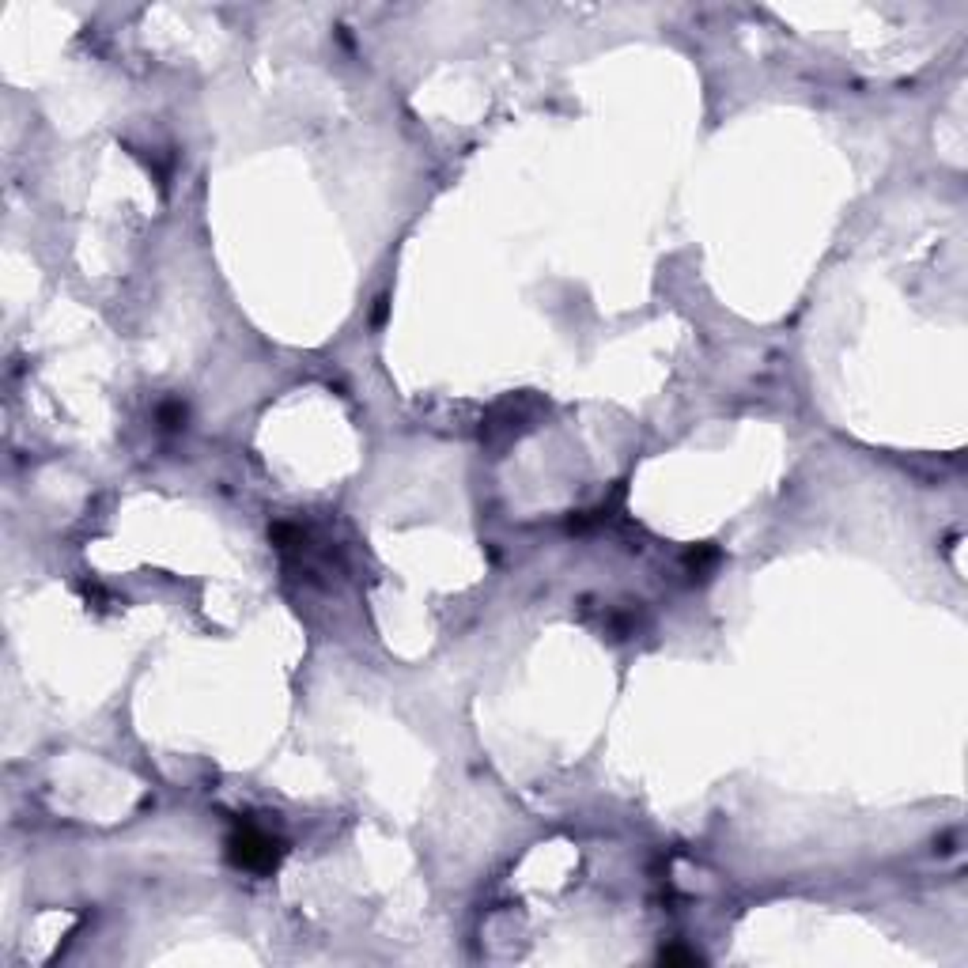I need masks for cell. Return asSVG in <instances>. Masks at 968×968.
Listing matches in <instances>:
<instances>
[{
  "label": "cell",
  "mask_w": 968,
  "mask_h": 968,
  "mask_svg": "<svg viewBox=\"0 0 968 968\" xmlns=\"http://www.w3.org/2000/svg\"><path fill=\"white\" fill-rule=\"evenodd\" d=\"M227 855L235 866L242 870H273L276 866V859H280V844L269 836V832H261V829H242L231 836V844H227Z\"/></svg>",
  "instance_id": "6da1fadb"
},
{
  "label": "cell",
  "mask_w": 968,
  "mask_h": 968,
  "mask_svg": "<svg viewBox=\"0 0 968 968\" xmlns=\"http://www.w3.org/2000/svg\"><path fill=\"white\" fill-rule=\"evenodd\" d=\"M159 428H167V431L185 428V405L182 401H163L159 405Z\"/></svg>",
  "instance_id": "7a4b0ae2"
},
{
  "label": "cell",
  "mask_w": 968,
  "mask_h": 968,
  "mask_svg": "<svg viewBox=\"0 0 968 968\" xmlns=\"http://www.w3.org/2000/svg\"><path fill=\"white\" fill-rule=\"evenodd\" d=\"M715 560H719V553H715V549H696V553L689 556V564H692V571H700V579H704V575H707V567L715 564Z\"/></svg>",
  "instance_id": "3957f363"
},
{
  "label": "cell",
  "mask_w": 968,
  "mask_h": 968,
  "mask_svg": "<svg viewBox=\"0 0 968 968\" xmlns=\"http://www.w3.org/2000/svg\"><path fill=\"white\" fill-rule=\"evenodd\" d=\"M662 961L666 964H696L700 953H692V950H662Z\"/></svg>",
  "instance_id": "277c9868"
}]
</instances>
